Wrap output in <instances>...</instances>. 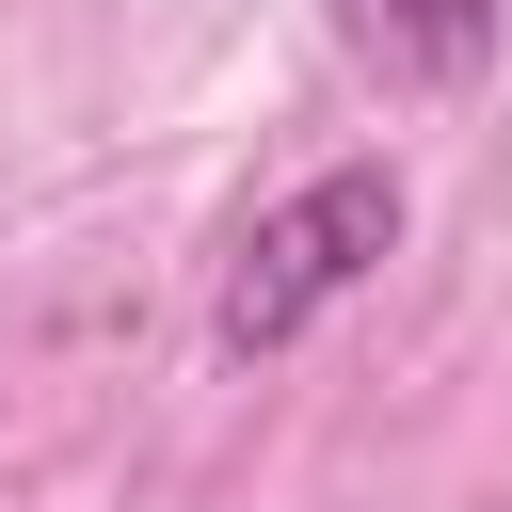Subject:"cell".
<instances>
[{
  "label": "cell",
  "mask_w": 512,
  "mask_h": 512,
  "mask_svg": "<svg viewBox=\"0 0 512 512\" xmlns=\"http://www.w3.org/2000/svg\"><path fill=\"white\" fill-rule=\"evenodd\" d=\"M384 256H400V176H384V160H320L304 192H272V208L224 240V288H208V352H224V368L288 352V336H304L320 304H352Z\"/></svg>",
  "instance_id": "1"
},
{
  "label": "cell",
  "mask_w": 512,
  "mask_h": 512,
  "mask_svg": "<svg viewBox=\"0 0 512 512\" xmlns=\"http://www.w3.org/2000/svg\"><path fill=\"white\" fill-rule=\"evenodd\" d=\"M352 64L400 80V96H464L496 48H512V0H336Z\"/></svg>",
  "instance_id": "2"
}]
</instances>
